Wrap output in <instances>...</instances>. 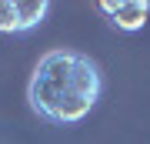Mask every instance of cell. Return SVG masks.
I'll list each match as a JSON object with an SVG mask.
<instances>
[{"label":"cell","mask_w":150,"mask_h":144,"mask_svg":"<svg viewBox=\"0 0 150 144\" xmlns=\"http://www.w3.org/2000/svg\"><path fill=\"white\" fill-rule=\"evenodd\" d=\"M100 67L80 50H47L30 74L27 101L47 124H77L100 101Z\"/></svg>","instance_id":"6da1fadb"},{"label":"cell","mask_w":150,"mask_h":144,"mask_svg":"<svg viewBox=\"0 0 150 144\" xmlns=\"http://www.w3.org/2000/svg\"><path fill=\"white\" fill-rule=\"evenodd\" d=\"M97 10L107 17L117 30L134 34V30H144V24L150 17V4L147 0H100Z\"/></svg>","instance_id":"3957f363"},{"label":"cell","mask_w":150,"mask_h":144,"mask_svg":"<svg viewBox=\"0 0 150 144\" xmlns=\"http://www.w3.org/2000/svg\"><path fill=\"white\" fill-rule=\"evenodd\" d=\"M47 14H50L47 0H0V37L27 34L40 27Z\"/></svg>","instance_id":"7a4b0ae2"}]
</instances>
